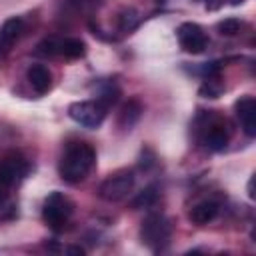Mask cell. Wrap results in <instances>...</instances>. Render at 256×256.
Returning a JSON list of instances; mask_svg holds the SVG:
<instances>
[{
    "mask_svg": "<svg viewBox=\"0 0 256 256\" xmlns=\"http://www.w3.org/2000/svg\"><path fill=\"white\" fill-rule=\"evenodd\" d=\"M140 22V16L134 8H124L120 14H118V28L120 32H132Z\"/></svg>",
    "mask_w": 256,
    "mask_h": 256,
    "instance_id": "cell-16",
    "label": "cell"
},
{
    "mask_svg": "<svg viewBox=\"0 0 256 256\" xmlns=\"http://www.w3.org/2000/svg\"><path fill=\"white\" fill-rule=\"evenodd\" d=\"M248 198H254V176L248 180Z\"/></svg>",
    "mask_w": 256,
    "mask_h": 256,
    "instance_id": "cell-23",
    "label": "cell"
},
{
    "mask_svg": "<svg viewBox=\"0 0 256 256\" xmlns=\"http://www.w3.org/2000/svg\"><path fill=\"white\" fill-rule=\"evenodd\" d=\"M118 98H120V88L118 86H112V84H108L100 94H98V102L108 110L110 106H114L116 102H118Z\"/></svg>",
    "mask_w": 256,
    "mask_h": 256,
    "instance_id": "cell-17",
    "label": "cell"
},
{
    "mask_svg": "<svg viewBox=\"0 0 256 256\" xmlns=\"http://www.w3.org/2000/svg\"><path fill=\"white\" fill-rule=\"evenodd\" d=\"M86 54V42L80 38H62L60 40V56L76 60Z\"/></svg>",
    "mask_w": 256,
    "mask_h": 256,
    "instance_id": "cell-14",
    "label": "cell"
},
{
    "mask_svg": "<svg viewBox=\"0 0 256 256\" xmlns=\"http://www.w3.org/2000/svg\"><path fill=\"white\" fill-rule=\"evenodd\" d=\"M142 112H144L142 102H140L138 98H128V100L122 104L120 112H118V126H120L122 130H130V128L140 120Z\"/></svg>",
    "mask_w": 256,
    "mask_h": 256,
    "instance_id": "cell-11",
    "label": "cell"
},
{
    "mask_svg": "<svg viewBox=\"0 0 256 256\" xmlns=\"http://www.w3.org/2000/svg\"><path fill=\"white\" fill-rule=\"evenodd\" d=\"M156 200H158V190H156V186H146L144 190H140V192L132 198L130 204H132L134 210H140V208H150V206H154Z\"/></svg>",
    "mask_w": 256,
    "mask_h": 256,
    "instance_id": "cell-15",
    "label": "cell"
},
{
    "mask_svg": "<svg viewBox=\"0 0 256 256\" xmlns=\"http://www.w3.org/2000/svg\"><path fill=\"white\" fill-rule=\"evenodd\" d=\"M158 2H162V0H158Z\"/></svg>",
    "mask_w": 256,
    "mask_h": 256,
    "instance_id": "cell-27",
    "label": "cell"
},
{
    "mask_svg": "<svg viewBox=\"0 0 256 256\" xmlns=\"http://www.w3.org/2000/svg\"><path fill=\"white\" fill-rule=\"evenodd\" d=\"M66 252H68V254H80V256L84 254V250H82L80 246H70V248H66Z\"/></svg>",
    "mask_w": 256,
    "mask_h": 256,
    "instance_id": "cell-22",
    "label": "cell"
},
{
    "mask_svg": "<svg viewBox=\"0 0 256 256\" xmlns=\"http://www.w3.org/2000/svg\"><path fill=\"white\" fill-rule=\"evenodd\" d=\"M206 118H208V124L204 128L202 142L206 144L208 150L220 152L230 142V128H228L226 120H222V118H212L210 114H206Z\"/></svg>",
    "mask_w": 256,
    "mask_h": 256,
    "instance_id": "cell-8",
    "label": "cell"
},
{
    "mask_svg": "<svg viewBox=\"0 0 256 256\" xmlns=\"http://www.w3.org/2000/svg\"><path fill=\"white\" fill-rule=\"evenodd\" d=\"M106 112L108 110L98 100H82V102H74V104L68 106V116L76 124H80L84 128H90V130L98 128L104 122Z\"/></svg>",
    "mask_w": 256,
    "mask_h": 256,
    "instance_id": "cell-5",
    "label": "cell"
},
{
    "mask_svg": "<svg viewBox=\"0 0 256 256\" xmlns=\"http://www.w3.org/2000/svg\"><path fill=\"white\" fill-rule=\"evenodd\" d=\"M176 38H178L180 48L190 54H200L208 46V34L196 22H182L176 28Z\"/></svg>",
    "mask_w": 256,
    "mask_h": 256,
    "instance_id": "cell-7",
    "label": "cell"
},
{
    "mask_svg": "<svg viewBox=\"0 0 256 256\" xmlns=\"http://www.w3.org/2000/svg\"><path fill=\"white\" fill-rule=\"evenodd\" d=\"M24 32V20L20 16H12L8 20H4V24L0 26V46L4 50H8Z\"/></svg>",
    "mask_w": 256,
    "mask_h": 256,
    "instance_id": "cell-13",
    "label": "cell"
},
{
    "mask_svg": "<svg viewBox=\"0 0 256 256\" xmlns=\"http://www.w3.org/2000/svg\"><path fill=\"white\" fill-rule=\"evenodd\" d=\"M234 110H236V116L242 124L244 134L254 138L256 136V100H254V96H250V94L240 96L234 102Z\"/></svg>",
    "mask_w": 256,
    "mask_h": 256,
    "instance_id": "cell-9",
    "label": "cell"
},
{
    "mask_svg": "<svg viewBox=\"0 0 256 256\" xmlns=\"http://www.w3.org/2000/svg\"><path fill=\"white\" fill-rule=\"evenodd\" d=\"M6 196H8V192H6V188H2V186H0V204H2L4 200H6Z\"/></svg>",
    "mask_w": 256,
    "mask_h": 256,
    "instance_id": "cell-25",
    "label": "cell"
},
{
    "mask_svg": "<svg viewBox=\"0 0 256 256\" xmlns=\"http://www.w3.org/2000/svg\"><path fill=\"white\" fill-rule=\"evenodd\" d=\"M140 170H150L154 164H156V156L150 148H142V154H140Z\"/></svg>",
    "mask_w": 256,
    "mask_h": 256,
    "instance_id": "cell-21",
    "label": "cell"
},
{
    "mask_svg": "<svg viewBox=\"0 0 256 256\" xmlns=\"http://www.w3.org/2000/svg\"><path fill=\"white\" fill-rule=\"evenodd\" d=\"M220 4H222L220 0H208V2H206V8H208V10H214V8H218Z\"/></svg>",
    "mask_w": 256,
    "mask_h": 256,
    "instance_id": "cell-24",
    "label": "cell"
},
{
    "mask_svg": "<svg viewBox=\"0 0 256 256\" xmlns=\"http://www.w3.org/2000/svg\"><path fill=\"white\" fill-rule=\"evenodd\" d=\"M216 28H218V32L222 36H236L242 30V20H238V18H224V20L218 22Z\"/></svg>",
    "mask_w": 256,
    "mask_h": 256,
    "instance_id": "cell-18",
    "label": "cell"
},
{
    "mask_svg": "<svg viewBox=\"0 0 256 256\" xmlns=\"http://www.w3.org/2000/svg\"><path fill=\"white\" fill-rule=\"evenodd\" d=\"M218 212H220L218 202H214V200H202V202H198V204H194V206L190 208L188 218H190L194 224L204 226V224L212 222V220L218 216Z\"/></svg>",
    "mask_w": 256,
    "mask_h": 256,
    "instance_id": "cell-12",
    "label": "cell"
},
{
    "mask_svg": "<svg viewBox=\"0 0 256 256\" xmlns=\"http://www.w3.org/2000/svg\"><path fill=\"white\" fill-rule=\"evenodd\" d=\"M94 164H96V150L92 148V144L72 142L66 146L64 154L60 158L58 172L64 182L78 184L88 176V172L94 168Z\"/></svg>",
    "mask_w": 256,
    "mask_h": 256,
    "instance_id": "cell-1",
    "label": "cell"
},
{
    "mask_svg": "<svg viewBox=\"0 0 256 256\" xmlns=\"http://www.w3.org/2000/svg\"><path fill=\"white\" fill-rule=\"evenodd\" d=\"M242 2H244V0H230L232 6H238V4H242Z\"/></svg>",
    "mask_w": 256,
    "mask_h": 256,
    "instance_id": "cell-26",
    "label": "cell"
},
{
    "mask_svg": "<svg viewBox=\"0 0 256 256\" xmlns=\"http://www.w3.org/2000/svg\"><path fill=\"white\" fill-rule=\"evenodd\" d=\"M36 52L42 56H60V38H44Z\"/></svg>",
    "mask_w": 256,
    "mask_h": 256,
    "instance_id": "cell-19",
    "label": "cell"
},
{
    "mask_svg": "<svg viewBox=\"0 0 256 256\" xmlns=\"http://www.w3.org/2000/svg\"><path fill=\"white\" fill-rule=\"evenodd\" d=\"M26 78H28L30 86L38 94H46L52 88V72L44 64H32V66H28Z\"/></svg>",
    "mask_w": 256,
    "mask_h": 256,
    "instance_id": "cell-10",
    "label": "cell"
},
{
    "mask_svg": "<svg viewBox=\"0 0 256 256\" xmlns=\"http://www.w3.org/2000/svg\"><path fill=\"white\" fill-rule=\"evenodd\" d=\"M220 92H222V88L214 84V78H206V82L200 86V96H204V98H218Z\"/></svg>",
    "mask_w": 256,
    "mask_h": 256,
    "instance_id": "cell-20",
    "label": "cell"
},
{
    "mask_svg": "<svg viewBox=\"0 0 256 256\" xmlns=\"http://www.w3.org/2000/svg\"><path fill=\"white\" fill-rule=\"evenodd\" d=\"M132 188H134V172L118 170L98 186V196L106 202H120L132 192Z\"/></svg>",
    "mask_w": 256,
    "mask_h": 256,
    "instance_id": "cell-4",
    "label": "cell"
},
{
    "mask_svg": "<svg viewBox=\"0 0 256 256\" xmlns=\"http://www.w3.org/2000/svg\"><path fill=\"white\" fill-rule=\"evenodd\" d=\"M72 212H74V204L62 192L48 194V198L44 200V206H42V218L54 232H62L68 226Z\"/></svg>",
    "mask_w": 256,
    "mask_h": 256,
    "instance_id": "cell-3",
    "label": "cell"
},
{
    "mask_svg": "<svg viewBox=\"0 0 256 256\" xmlns=\"http://www.w3.org/2000/svg\"><path fill=\"white\" fill-rule=\"evenodd\" d=\"M28 160L16 152V150H10L6 152L2 158H0V186L2 188H10L14 186L18 180H22L26 174H28Z\"/></svg>",
    "mask_w": 256,
    "mask_h": 256,
    "instance_id": "cell-6",
    "label": "cell"
},
{
    "mask_svg": "<svg viewBox=\"0 0 256 256\" xmlns=\"http://www.w3.org/2000/svg\"><path fill=\"white\" fill-rule=\"evenodd\" d=\"M170 236H172V224L164 214L154 212L142 220L140 238L150 250H154V252L164 250L170 244Z\"/></svg>",
    "mask_w": 256,
    "mask_h": 256,
    "instance_id": "cell-2",
    "label": "cell"
}]
</instances>
